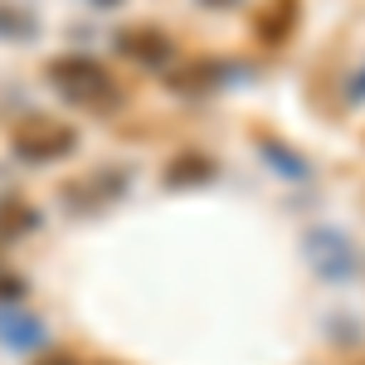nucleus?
<instances>
[{
  "label": "nucleus",
  "instance_id": "1",
  "mask_svg": "<svg viewBox=\"0 0 365 365\" xmlns=\"http://www.w3.org/2000/svg\"><path fill=\"white\" fill-rule=\"evenodd\" d=\"M0 336L10 346H34V341H44V327H34L29 317H0Z\"/></svg>",
  "mask_w": 365,
  "mask_h": 365
}]
</instances>
